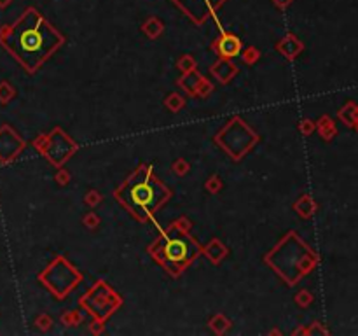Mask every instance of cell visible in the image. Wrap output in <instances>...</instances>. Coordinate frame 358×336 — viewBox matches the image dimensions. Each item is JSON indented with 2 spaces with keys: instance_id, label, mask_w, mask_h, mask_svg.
I'll return each mask as SVG.
<instances>
[{
  "instance_id": "1",
  "label": "cell",
  "mask_w": 358,
  "mask_h": 336,
  "mask_svg": "<svg viewBox=\"0 0 358 336\" xmlns=\"http://www.w3.org/2000/svg\"><path fill=\"white\" fill-rule=\"evenodd\" d=\"M166 189H162L158 180L152 179L147 172H140L133 175L126 182V186L119 191V200L124 201L130 210L152 214L159 207L162 200H166Z\"/></svg>"
},
{
  "instance_id": "2",
  "label": "cell",
  "mask_w": 358,
  "mask_h": 336,
  "mask_svg": "<svg viewBox=\"0 0 358 336\" xmlns=\"http://www.w3.org/2000/svg\"><path fill=\"white\" fill-rule=\"evenodd\" d=\"M38 25H40V20L34 21V25L30 27L21 28L20 34L16 35V51L23 62H28V60L40 62L56 48L54 32H51L49 27L38 28Z\"/></svg>"
},
{
  "instance_id": "3",
  "label": "cell",
  "mask_w": 358,
  "mask_h": 336,
  "mask_svg": "<svg viewBox=\"0 0 358 336\" xmlns=\"http://www.w3.org/2000/svg\"><path fill=\"white\" fill-rule=\"evenodd\" d=\"M194 256H196V245L187 236H170V238H166L164 245H162V263L166 266H178L180 270Z\"/></svg>"
}]
</instances>
